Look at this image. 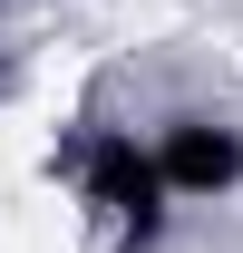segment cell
<instances>
[{
	"instance_id": "6da1fadb",
	"label": "cell",
	"mask_w": 243,
	"mask_h": 253,
	"mask_svg": "<svg viewBox=\"0 0 243 253\" xmlns=\"http://www.w3.org/2000/svg\"><path fill=\"white\" fill-rule=\"evenodd\" d=\"M156 195H165V166L136 136H97L88 146V205H107L126 234H156Z\"/></svg>"
},
{
	"instance_id": "7a4b0ae2",
	"label": "cell",
	"mask_w": 243,
	"mask_h": 253,
	"mask_svg": "<svg viewBox=\"0 0 243 253\" xmlns=\"http://www.w3.org/2000/svg\"><path fill=\"white\" fill-rule=\"evenodd\" d=\"M156 166H165V185H185V195H214V185H234V175H243V146L224 136V126H175Z\"/></svg>"
}]
</instances>
